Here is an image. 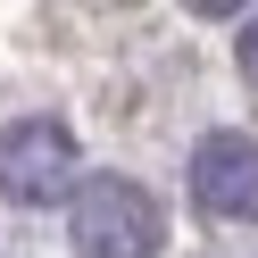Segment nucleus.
Wrapping results in <instances>:
<instances>
[{
	"label": "nucleus",
	"instance_id": "nucleus-1",
	"mask_svg": "<svg viewBox=\"0 0 258 258\" xmlns=\"http://www.w3.org/2000/svg\"><path fill=\"white\" fill-rule=\"evenodd\" d=\"M75 250L84 258H158V241H167V217H158V200L142 183H125V175H92V183H75Z\"/></svg>",
	"mask_w": 258,
	"mask_h": 258
},
{
	"label": "nucleus",
	"instance_id": "nucleus-2",
	"mask_svg": "<svg viewBox=\"0 0 258 258\" xmlns=\"http://www.w3.org/2000/svg\"><path fill=\"white\" fill-rule=\"evenodd\" d=\"M75 134L58 117H25V125H9L0 134V191L9 200H25V208H42V200H58V191H75Z\"/></svg>",
	"mask_w": 258,
	"mask_h": 258
},
{
	"label": "nucleus",
	"instance_id": "nucleus-3",
	"mask_svg": "<svg viewBox=\"0 0 258 258\" xmlns=\"http://www.w3.org/2000/svg\"><path fill=\"white\" fill-rule=\"evenodd\" d=\"M191 200L225 225H250L258 217V142L250 134H208L191 150Z\"/></svg>",
	"mask_w": 258,
	"mask_h": 258
},
{
	"label": "nucleus",
	"instance_id": "nucleus-4",
	"mask_svg": "<svg viewBox=\"0 0 258 258\" xmlns=\"http://www.w3.org/2000/svg\"><path fill=\"white\" fill-rule=\"evenodd\" d=\"M241 75H250V84H258V9H250V17H241Z\"/></svg>",
	"mask_w": 258,
	"mask_h": 258
}]
</instances>
